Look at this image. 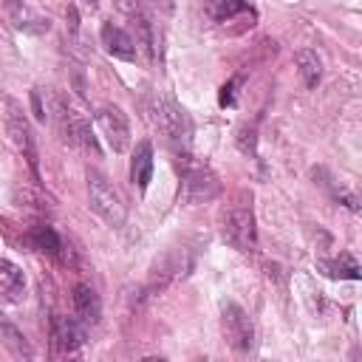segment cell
Instances as JSON below:
<instances>
[{
    "label": "cell",
    "mask_w": 362,
    "mask_h": 362,
    "mask_svg": "<svg viewBox=\"0 0 362 362\" xmlns=\"http://www.w3.org/2000/svg\"><path fill=\"white\" fill-rule=\"evenodd\" d=\"M147 113H150L153 127L164 136L167 144H173L181 153L189 150V141H192V119H189V113L175 99H170L164 93H153L150 102H147Z\"/></svg>",
    "instance_id": "cell-1"
},
{
    "label": "cell",
    "mask_w": 362,
    "mask_h": 362,
    "mask_svg": "<svg viewBox=\"0 0 362 362\" xmlns=\"http://www.w3.org/2000/svg\"><path fill=\"white\" fill-rule=\"evenodd\" d=\"M178 170H181V201L184 204L195 206V204H206L218 198L221 181L206 164H198L184 153L178 156Z\"/></svg>",
    "instance_id": "cell-2"
},
{
    "label": "cell",
    "mask_w": 362,
    "mask_h": 362,
    "mask_svg": "<svg viewBox=\"0 0 362 362\" xmlns=\"http://www.w3.org/2000/svg\"><path fill=\"white\" fill-rule=\"evenodd\" d=\"M221 226V238L238 249V252H255L257 249V223H255V212L246 204H232L221 212L218 218Z\"/></svg>",
    "instance_id": "cell-3"
},
{
    "label": "cell",
    "mask_w": 362,
    "mask_h": 362,
    "mask_svg": "<svg viewBox=\"0 0 362 362\" xmlns=\"http://www.w3.org/2000/svg\"><path fill=\"white\" fill-rule=\"evenodd\" d=\"M88 198H90V209L113 229H119L127 218V206L122 201V195L116 192V187L96 170H88Z\"/></svg>",
    "instance_id": "cell-4"
},
{
    "label": "cell",
    "mask_w": 362,
    "mask_h": 362,
    "mask_svg": "<svg viewBox=\"0 0 362 362\" xmlns=\"http://www.w3.org/2000/svg\"><path fill=\"white\" fill-rule=\"evenodd\" d=\"M221 322H223V337H226L229 348H235L238 354H249L255 348V325H252V317L238 303H226L223 305Z\"/></svg>",
    "instance_id": "cell-5"
},
{
    "label": "cell",
    "mask_w": 362,
    "mask_h": 362,
    "mask_svg": "<svg viewBox=\"0 0 362 362\" xmlns=\"http://www.w3.org/2000/svg\"><path fill=\"white\" fill-rule=\"evenodd\" d=\"M189 266H192V260H187V252H184V249H170V252H164V255L153 263L147 291H164L170 283L181 280V277L189 272Z\"/></svg>",
    "instance_id": "cell-6"
},
{
    "label": "cell",
    "mask_w": 362,
    "mask_h": 362,
    "mask_svg": "<svg viewBox=\"0 0 362 362\" xmlns=\"http://www.w3.org/2000/svg\"><path fill=\"white\" fill-rule=\"evenodd\" d=\"M96 122H99V130L107 139V144H110L113 153H124L130 147V122H127V116H124L122 107L102 105L96 110Z\"/></svg>",
    "instance_id": "cell-7"
},
{
    "label": "cell",
    "mask_w": 362,
    "mask_h": 362,
    "mask_svg": "<svg viewBox=\"0 0 362 362\" xmlns=\"http://www.w3.org/2000/svg\"><path fill=\"white\" fill-rule=\"evenodd\" d=\"M6 133L11 139V144L17 147V153H23V158L28 161V167L37 173V144H34V136H31V124L25 119V113L8 102V113H6Z\"/></svg>",
    "instance_id": "cell-8"
},
{
    "label": "cell",
    "mask_w": 362,
    "mask_h": 362,
    "mask_svg": "<svg viewBox=\"0 0 362 362\" xmlns=\"http://www.w3.org/2000/svg\"><path fill=\"white\" fill-rule=\"evenodd\" d=\"M51 342L57 354H74L85 345V322L79 317H65L57 314L51 320Z\"/></svg>",
    "instance_id": "cell-9"
},
{
    "label": "cell",
    "mask_w": 362,
    "mask_h": 362,
    "mask_svg": "<svg viewBox=\"0 0 362 362\" xmlns=\"http://www.w3.org/2000/svg\"><path fill=\"white\" fill-rule=\"evenodd\" d=\"M6 14H8V23L25 34H45L51 28V20L42 17L40 11H34L23 0H6Z\"/></svg>",
    "instance_id": "cell-10"
},
{
    "label": "cell",
    "mask_w": 362,
    "mask_h": 362,
    "mask_svg": "<svg viewBox=\"0 0 362 362\" xmlns=\"http://www.w3.org/2000/svg\"><path fill=\"white\" fill-rule=\"evenodd\" d=\"M99 37H102V45H105V51H107L110 57L124 59V62H136L139 48H136V40H133L124 28H119V25H113V23H102Z\"/></svg>",
    "instance_id": "cell-11"
},
{
    "label": "cell",
    "mask_w": 362,
    "mask_h": 362,
    "mask_svg": "<svg viewBox=\"0 0 362 362\" xmlns=\"http://www.w3.org/2000/svg\"><path fill=\"white\" fill-rule=\"evenodd\" d=\"M133 28H136V48H141L150 62H158L161 59V40H158V31H156V23L141 14V11H133Z\"/></svg>",
    "instance_id": "cell-12"
},
{
    "label": "cell",
    "mask_w": 362,
    "mask_h": 362,
    "mask_svg": "<svg viewBox=\"0 0 362 362\" xmlns=\"http://www.w3.org/2000/svg\"><path fill=\"white\" fill-rule=\"evenodd\" d=\"M74 311H76V317L85 325H96L102 320V300H99V294L90 286H85V283L74 286Z\"/></svg>",
    "instance_id": "cell-13"
},
{
    "label": "cell",
    "mask_w": 362,
    "mask_h": 362,
    "mask_svg": "<svg viewBox=\"0 0 362 362\" xmlns=\"http://www.w3.org/2000/svg\"><path fill=\"white\" fill-rule=\"evenodd\" d=\"M150 178H153V144L144 139V141H139V144H136V150H133V161H130V181L136 184V189H139V192H144V189H147V184H150Z\"/></svg>",
    "instance_id": "cell-14"
},
{
    "label": "cell",
    "mask_w": 362,
    "mask_h": 362,
    "mask_svg": "<svg viewBox=\"0 0 362 362\" xmlns=\"http://www.w3.org/2000/svg\"><path fill=\"white\" fill-rule=\"evenodd\" d=\"M28 243H31L37 252H42V255H48V257H54V260H65V246H62L59 235H57L48 223L34 226V229L28 232Z\"/></svg>",
    "instance_id": "cell-15"
},
{
    "label": "cell",
    "mask_w": 362,
    "mask_h": 362,
    "mask_svg": "<svg viewBox=\"0 0 362 362\" xmlns=\"http://www.w3.org/2000/svg\"><path fill=\"white\" fill-rule=\"evenodd\" d=\"M23 288H25L23 272H20L14 263L0 260V297H6V300H20V297H23Z\"/></svg>",
    "instance_id": "cell-16"
},
{
    "label": "cell",
    "mask_w": 362,
    "mask_h": 362,
    "mask_svg": "<svg viewBox=\"0 0 362 362\" xmlns=\"http://www.w3.org/2000/svg\"><path fill=\"white\" fill-rule=\"evenodd\" d=\"M320 266H322V272H325L328 277H339V280H359V263H356L348 252H342V255H339V257H334V260H322Z\"/></svg>",
    "instance_id": "cell-17"
},
{
    "label": "cell",
    "mask_w": 362,
    "mask_h": 362,
    "mask_svg": "<svg viewBox=\"0 0 362 362\" xmlns=\"http://www.w3.org/2000/svg\"><path fill=\"white\" fill-rule=\"evenodd\" d=\"M294 62H297V71H300L303 82H305L308 88H314V85L320 82V74H322V62H320V57H317L314 51L303 48V51L294 54Z\"/></svg>",
    "instance_id": "cell-18"
},
{
    "label": "cell",
    "mask_w": 362,
    "mask_h": 362,
    "mask_svg": "<svg viewBox=\"0 0 362 362\" xmlns=\"http://www.w3.org/2000/svg\"><path fill=\"white\" fill-rule=\"evenodd\" d=\"M0 342H3L11 354H17V356H31V345L25 342V337H23L11 322L3 320V314H0Z\"/></svg>",
    "instance_id": "cell-19"
},
{
    "label": "cell",
    "mask_w": 362,
    "mask_h": 362,
    "mask_svg": "<svg viewBox=\"0 0 362 362\" xmlns=\"http://www.w3.org/2000/svg\"><path fill=\"white\" fill-rule=\"evenodd\" d=\"M246 8H249V0H209L206 3V14L218 23H226V20H232L235 14H240Z\"/></svg>",
    "instance_id": "cell-20"
},
{
    "label": "cell",
    "mask_w": 362,
    "mask_h": 362,
    "mask_svg": "<svg viewBox=\"0 0 362 362\" xmlns=\"http://www.w3.org/2000/svg\"><path fill=\"white\" fill-rule=\"evenodd\" d=\"M51 99H54L51 90H42V88H34V90H31V107H34V116H37L40 122L51 119Z\"/></svg>",
    "instance_id": "cell-21"
},
{
    "label": "cell",
    "mask_w": 362,
    "mask_h": 362,
    "mask_svg": "<svg viewBox=\"0 0 362 362\" xmlns=\"http://www.w3.org/2000/svg\"><path fill=\"white\" fill-rule=\"evenodd\" d=\"M17 206L20 209H28V212H37V215H45V201L40 195H34L28 187L17 189Z\"/></svg>",
    "instance_id": "cell-22"
},
{
    "label": "cell",
    "mask_w": 362,
    "mask_h": 362,
    "mask_svg": "<svg viewBox=\"0 0 362 362\" xmlns=\"http://www.w3.org/2000/svg\"><path fill=\"white\" fill-rule=\"evenodd\" d=\"M255 144H257L255 127H240V130H238V147H240L243 153H252V156H255Z\"/></svg>",
    "instance_id": "cell-23"
},
{
    "label": "cell",
    "mask_w": 362,
    "mask_h": 362,
    "mask_svg": "<svg viewBox=\"0 0 362 362\" xmlns=\"http://www.w3.org/2000/svg\"><path fill=\"white\" fill-rule=\"evenodd\" d=\"M240 85V76H235V79H229L223 88H221V96H218V102H221V107H232L235 105V88Z\"/></svg>",
    "instance_id": "cell-24"
},
{
    "label": "cell",
    "mask_w": 362,
    "mask_h": 362,
    "mask_svg": "<svg viewBox=\"0 0 362 362\" xmlns=\"http://www.w3.org/2000/svg\"><path fill=\"white\" fill-rule=\"evenodd\" d=\"M144 3H147L153 11H158V14H170V11H173V6H175L173 0H144Z\"/></svg>",
    "instance_id": "cell-25"
}]
</instances>
